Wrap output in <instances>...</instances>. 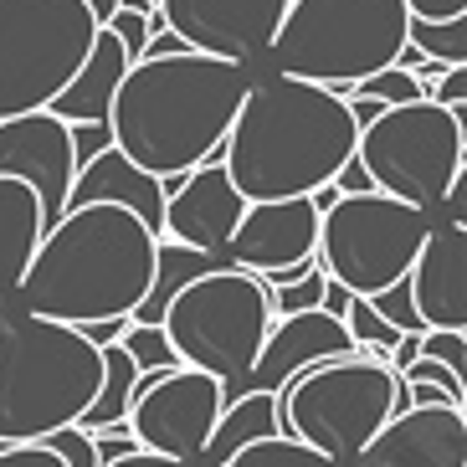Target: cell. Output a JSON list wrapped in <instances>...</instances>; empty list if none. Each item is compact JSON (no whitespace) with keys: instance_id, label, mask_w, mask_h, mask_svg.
Listing matches in <instances>:
<instances>
[{"instance_id":"cell-21","label":"cell","mask_w":467,"mask_h":467,"mask_svg":"<svg viewBox=\"0 0 467 467\" xmlns=\"http://www.w3.org/2000/svg\"><path fill=\"white\" fill-rule=\"evenodd\" d=\"M42 206L21 180H0V308H11L21 277H26L36 242H42Z\"/></svg>"},{"instance_id":"cell-25","label":"cell","mask_w":467,"mask_h":467,"mask_svg":"<svg viewBox=\"0 0 467 467\" xmlns=\"http://www.w3.org/2000/svg\"><path fill=\"white\" fill-rule=\"evenodd\" d=\"M221 467H334V462L318 457L314 447L293 441V437H267V441H252V447L232 452Z\"/></svg>"},{"instance_id":"cell-4","label":"cell","mask_w":467,"mask_h":467,"mask_svg":"<svg viewBox=\"0 0 467 467\" xmlns=\"http://www.w3.org/2000/svg\"><path fill=\"white\" fill-rule=\"evenodd\" d=\"M103 385V355L83 329L5 308L0 318V447L47 441L83 421Z\"/></svg>"},{"instance_id":"cell-23","label":"cell","mask_w":467,"mask_h":467,"mask_svg":"<svg viewBox=\"0 0 467 467\" xmlns=\"http://www.w3.org/2000/svg\"><path fill=\"white\" fill-rule=\"evenodd\" d=\"M211 267H221V262L201 257V252H191V247H180V242H160V247H154V277H150V288H144V298H139V308H134L129 324L160 329V318H165V308L175 303V293L191 288L195 277H206Z\"/></svg>"},{"instance_id":"cell-28","label":"cell","mask_w":467,"mask_h":467,"mask_svg":"<svg viewBox=\"0 0 467 467\" xmlns=\"http://www.w3.org/2000/svg\"><path fill=\"white\" fill-rule=\"evenodd\" d=\"M365 303H370V308H375V314H380L396 334H426V329H421V318H416V303H411L406 277H400V283H390L385 293H375V298H365Z\"/></svg>"},{"instance_id":"cell-30","label":"cell","mask_w":467,"mask_h":467,"mask_svg":"<svg viewBox=\"0 0 467 467\" xmlns=\"http://www.w3.org/2000/svg\"><path fill=\"white\" fill-rule=\"evenodd\" d=\"M396 380H406V385H437V390H447V396L467 411V380H457V375L447 370V365H437V359H411Z\"/></svg>"},{"instance_id":"cell-8","label":"cell","mask_w":467,"mask_h":467,"mask_svg":"<svg viewBox=\"0 0 467 467\" xmlns=\"http://www.w3.org/2000/svg\"><path fill=\"white\" fill-rule=\"evenodd\" d=\"M390 416H396V375L359 355L324 359L277 396L283 437L314 447L334 467L355 462Z\"/></svg>"},{"instance_id":"cell-26","label":"cell","mask_w":467,"mask_h":467,"mask_svg":"<svg viewBox=\"0 0 467 467\" xmlns=\"http://www.w3.org/2000/svg\"><path fill=\"white\" fill-rule=\"evenodd\" d=\"M119 349L134 359L139 380H154V375H165V370H180V359H175V349H170L165 329H139V324H129L124 339H119Z\"/></svg>"},{"instance_id":"cell-6","label":"cell","mask_w":467,"mask_h":467,"mask_svg":"<svg viewBox=\"0 0 467 467\" xmlns=\"http://www.w3.org/2000/svg\"><path fill=\"white\" fill-rule=\"evenodd\" d=\"M160 329L175 349L180 370L211 375L221 385V396L232 400L236 385L257 365V349L273 329V308H267V293L252 273L211 267L206 277H195L191 288L175 293Z\"/></svg>"},{"instance_id":"cell-14","label":"cell","mask_w":467,"mask_h":467,"mask_svg":"<svg viewBox=\"0 0 467 467\" xmlns=\"http://www.w3.org/2000/svg\"><path fill=\"white\" fill-rule=\"evenodd\" d=\"M78 175V154H72V129L52 113H21L0 124V180H21L36 206L42 226H57L67 211V191Z\"/></svg>"},{"instance_id":"cell-19","label":"cell","mask_w":467,"mask_h":467,"mask_svg":"<svg viewBox=\"0 0 467 467\" xmlns=\"http://www.w3.org/2000/svg\"><path fill=\"white\" fill-rule=\"evenodd\" d=\"M67 206H119L129 216H139L154 236L165 232V191L160 180L134 170L124 154L113 150H98L78 175H72V191H67Z\"/></svg>"},{"instance_id":"cell-12","label":"cell","mask_w":467,"mask_h":467,"mask_svg":"<svg viewBox=\"0 0 467 467\" xmlns=\"http://www.w3.org/2000/svg\"><path fill=\"white\" fill-rule=\"evenodd\" d=\"M314 242H318V206L314 195L298 201H257L242 211L226 252V267H242L262 283V293L283 288L293 277L314 273Z\"/></svg>"},{"instance_id":"cell-35","label":"cell","mask_w":467,"mask_h":467,"mask_svg":"<svg viewBox=\"0 0 467 467\" xmlns=\"http://www.w3.org/2000/svg\"><path fill=\"white\" fill-rule=\"evenodd\" d=\"M411 21H457L467 16V0H400Z\"/></svg>"},{"instance_id":"cell-40","label":"cell","mask_w":467,"mask_h":467,"mask_svg":"<svg viewBox=\"0 0 467 467\" xmlns=\"http://www.w3.org/2000/svg\"><path fill=\"white\" fill-rule=\"evenodd\" d=\"M0 318H5V308H0Z\"/></svg>"},{"instance_id":"cell-36","label":"cell","mask_w":467,"mask_h":467,"mask_svg":"<svg viewBox=\"0 0 467 467\" xmlns=\"http://www.w3.org/2000/svg\"><path fill=\"white\" fill-rule=\"evenodd\" d=\"M334 191H339V195H370V175L359 170V160H349V165L334 175Z\"/></svg>"},{"instance_id":"cell-3","label":"cell","mask_w":467,"mask_h":467,"mask_svg":"<svg viewBox=\"0 0 467 467\" xmlns=\"http://www.w3.org/2000/svg\"><path fill=\"white\" fill-rule=\"evenodd\" d=\"M160 236L119 206H67L36 242L11 308L67 329L134 318L154 277Z\"/></svg>"},{"instance_id":"cell-17","label":"cell","mask_w":467,"mask_h":467,"mask_svg":"<svg viewBox=\"0 0 467 467\" xmlns=\"http://www.w3.org/2000/svg\"><path fill=\"white\" fill-rule=\"evenodd\" d=\"M344 355H355V344H349L339 318L318 314V308L314 314H298V318H273V329H267V339L257 349V365L247 370V380L236 385V396L242 390L283 396L303 370H314L324 359H344Z\"/></svg>"},{"instance_id":"cell-9","label":"cell","mask_w":467,"mask_h":467,"mask_svg":"<svg viewBox=\"0 0 467 467\" xmlns=\"http://www.w3.org/2000/svg\"><path fill=\"white\" fill-rule=\"evenodd\" d=\"M98 31L83 0H0V124L52 109Z\"/></svg>"},{"instance_id":"cell-31","label":"cell","mask_w":467,"mask_h":467,"mask_svg":"<svg viewBox=\"0 0 467 467\" xmlns=\"http://www.w3.org/2000/svg\"><path fill=\"white\" fill-rule=\"evenodd\" d=\"M42 447H47V452H57V462H62V467H98L93 437H88V431H78V426H67V431H52Z\"/></svg>"},{"instance_id":"cell-32","label":"cell","mask_w":467,"mask_h":467,"mask_svg":"<svg viewBox=\"0 0 467 467\" xmlns=\"http://www.w3.org/2000/svg\"><path fill=\"white\" fill-rule=\"evenodd\" d=\"M103 31H113V42L124 47L129 67L144 57V42H150V16H134V11H113V21Z\"/></svg>"},{"instance_id":"cell-11","label":"cell","mask_w":467,"mask_h":467,"mask_svg":"<svg viewBox=\"0 0 467 467\" xmlns=\"http://www.w3.org/2000/svg\"><path fill=\"white\" fill-rule=\"evenodd\" d=\"M221 406H226V396H221V385L211 375L165 370V375H154V380H139L124 426H129L139 452L195 467L201 452H206Z\"/></svg>"},{"instance_id":"cell-18","label":"cell","mask_w":467,"mask_h":467,"mask_svg":"<svg viewBox=\"0 0 467 467\" xmlns=\"http://www.w3.org/2000/svg\"><path fill=\"white\" fill-rule=\"evenodd\" d=\"M406 288H411L421 329L467 334V226L431 221L411 273H406Z\"/></svg>"},{"instance_id":"cell-13","label":"cell","mask_w":467,"mask_h":467,"mask_svg":"<svg viewBox=\"0 0 467 467\" xmlns=\"http://www.w3.org/2000/svg\"><path fill=\"white\" fill-rule=\"evenodd\" d=\"M283 16H288V0H160V21L180 36L185 52L236 62V67H252L257 57H267Z\"/></svg>"},{"instance_id":"cell-5","label":"cell","mask_w":467,"mask_h":467,"mask_svg":"<svg viewBox=\"0 0 467 467\" xmlns=\"http://www.w3.org/2000/svg\"><path fill=\"white\" fill-rule=\"evenodd\" d=\"M400 0H288V16L267 47L273 78H298L314 88H355L396 67L406 47Z\"/></svg>"},{"instance_id":"cell-24","label":"cell","mask_w":467,"mask_h":467,"mask_svg":"<svg viewBox=\"0 0 467 467\" xmlns=\"http://www.w3.org/2000/svg\"><path fill=\"white\" fill-rule=\"evenodd\" d=\"M406 47L441 67H467V16L457 21H406Z\"/></svg>"},{"instance_id":"cell-34","label":"cell","mask_w":467,"mask_h":467,"mask_svg":"<svg viewBox=\"0 0 467 467\" xmlns=\"http://www.w3.org/2000/svg\"><path fill=\"white\" fill-rule=\"evenodd\" d=\"M0 467H62V462L42 441H16V447H0Z\"/></svg>"},{"instance_id":"cell-7","label":"cell","mask_w":467,"mask_h":467,"mask_svg":"<svg viewBox=\"0 0 467 467\" xmlns=\"http://www.w3.org/2000/svg\"><path fill=\"white\" fill-rule=\"evenodd\" d=\"M355 160L375 195L437 216L447 185L467 170V103L437 109L421 98L406 109H385L370 129H359Z\"/></svg>"},{"instance_id":"cell-1","label":"cell","mask_w":467,"mask_h":467,"mask_svg":"<svg viewBox=\"0 0 467 467\" xmlns=\"http://www.w3.org/2000/svg\"><path fill=\"white\" fill-rule=\"evenodd\" d=\"M252 88V67L216 62L201 52H175L134 62L109 103V139L134 170L154 180H180L211 165L236 109Z\"/></svg>"},{"instance_id":"cell-27","label":"cell","mask_w":467,"mask_h":467,"mask_svg":"<svg viewBox=\"0 0 467 467\" xmlns=\"http://www.w3.org/2000/svg\"><path fill=\"white\" fill-rule=\"evenodd\" d=\"M324 283H329V277L314 267V273H303V277H293V283H283V288H273V293H267V308H273V318L314 314L318 303H324Z\"/></svg>"},{"instance_id":"cell-15","label":"cell","mask_w":467,"mask_h":467,"mask_svg":"<svg viewBox=\"0 0 467 467\" xmlns=\"http://www.w3.org/2000/svg\"><path fill=\"white\" fill-rule=\"evenodd\" d=\"M242 211H247V201H242L236 185L226 180L221 160L195 165L191 175H180L175 191L165 195V232H160V242H180V247H191V252H201V257L226 267V252H232Z\"/></svg>"},{"instance_id":"cell-37","label":"cell","mask_w":467,"mask_h":467,"mask_svg":"<svg viewBox=\"0 0 467 467\" xmlns=\"http://www.w3.org/2000/svg\"><path fill=\"white\" fill-rule=\"evenodd\" d=\"M103 467H185V462H170V457H154V452H129V457H113Z\"/></svg>"},{"instance_id":"cell-38","label":"cell","mask_w":467,"mask_h":467,"mask_svg":"<svg viewBox=\"0 0 467 467\" xmlns=\"http://www.w3.org/2000/svg\"><path fill=\"white\" fill-rule=\"evenodd\" d=\"M83 5H88V16H93L98 26H109L113 11H119V0H83Z\"/></svg>"},{"instance_id":"cell-39","label":"cell","mask_w":467,"mask_h":467,"mask_svg":"<svg viewBox=\"0 0 467 467\" xmlns=\"http://www.w3.org/2000/svg\"><path fill=\"white\" fill-rule=\"evenodd\" d=\"M119 11H134V16H154L160 0H119Z\"/></svg>"},{"instance_id":"cell-2","label":"cell","mask_w":467,"mask_h":467,"mask_svg":"<svg viewBox=\"0 0 467 467\" xmlns=\"http://www.w3.org/2000/svg\"><path fill=\"white\" fill-rule=\"evenodd\" d=\"M355 144L359 129L329 88L298 78H252L216 160L236 195L257 206L318 195L355 160Z\"/></svg>"},{"instance_id":"cell-16","label":"cell","mask_w":467,"mask_h":467,"mask_svg":"<svg viewBox=\"0 0 467 467\" xmlns=\"http://www.w3.org/2000/svg\"><path fill=\"white\" fill-rule=\"evenodd\" d=\"M349 467H467V411L406 406L375 431Z\"/></svg>"},{"instance_id":"cell-33","label":"cell","mask_w":467,"mask_h":467,"mask_svg":"<svg viewBox=\"0 0 467 467\" xmlns=\"http://www.w3.org/2000/svg\"><path fill=\"white\" fill-rule=\"evenodd\" d=\"M426 103H437V109H457V103H467V67H447L431 83V93H426Z\"/></svg>"},{"instance_id":"cell-10","label":"cell","mask_w":467,"mask_h":467,"mask_svg":"<svg viewBox=\"0 0 467 467\" xmlns=\"http://www.w3.org/2000/svg\"><path fill=\"white\" fill-rule=\"evenodd\" d=\"M426 211L400 206L390 195H339L329 211H318V242L314 262L318 273L339 283L355 298H375L390 283L411 273L416 252L431 232Z\"/></svg>"},{"instance_id":"cell-20","label":"cell","mask_w":467,"mask_h":467,"mask_svg":"<svg viewBox=\"0 0 467 467\" xmlns=\"http://www.w3.org/2000/svg\"><path fill=\"white\" fill-rule=\"evenodd\" d=\"M129 72V57L124 47L113 42V31H98L93 52H88V62L78 67V78H72L62 93L52 98V119H62L67 129L78 124H109V103H113V88H119V78Z\"/></svg>"},{"instance_id":"cell-29","label":"cell","mask_w":467,"mask_h":467,"mask_svg":"<svg viewBox=\"0 0 467 467\" xmlns=\"http://www.w3.org/2000/svg\"><path fill=\"white\" fill-rule=\"evenodd\" d=\"M416 349H421L416 359H437V365H447V370H452L457 380H467V334H441V329H426Z\"/></svg>"},{"instance_id":"cell-22","label":"cell","mask_w":467,"mask_h":467,"mask_svg":"<svg viewBox=\"0 0 467 467\" xmlns=\"http://www.w3.org/2000/svg\"><path fill=\"white\" fill-rule=\"evenodd\" d=\"M283 437V421H277V396H262V390H242L236 400H226L211 426V441L195 467H221L232 452L252 447V441Z\"/></svg>"}]
</instances>
